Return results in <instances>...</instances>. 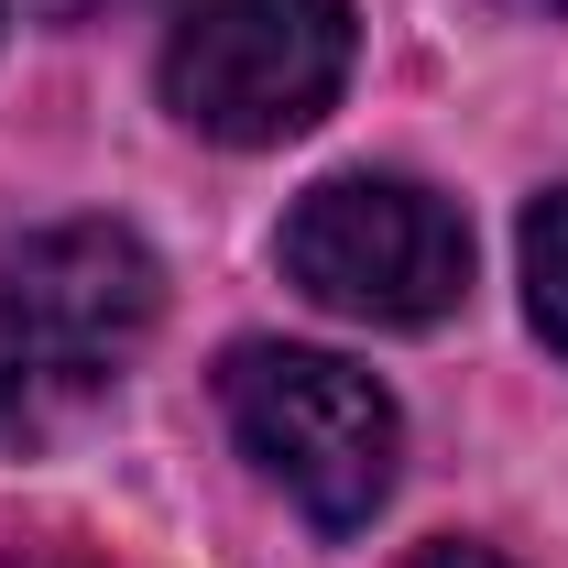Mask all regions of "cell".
Returning <instances> with one entry per match:
<instances>
[{
  "label": "cell",
  "mask_w": 568,
  "mask_h": 568,
  "mask_svg": "<svg viewBox=\"0 0 568 568\" xmlns=\"http://www.w3.org/2000/svg\"><path fill=\"white\" fill-rule=\"evenodd\" d=\"M525 306H536V328L568 351V186L525 209Z\"/></svg>",
  "instance_id": "5"
},
{
  "label": "cell",
  "mask_w": 568,
  "mask_h": 568,
  "mask_svg": "<svg viewBox=\"0 0 568 568\" xmlns=\"http://www.w3.org/2000/svg\"><path fill=\"white\" fill-rule=\"evenodd\" d=\"M405 568H503L493 547H426V558H405Z\"/></svg>",
  "instance_id": "6"
},
{
  "label": "cell",
  "mask_w": 568,
  "mask_h": 568,
  "mask_svg": "<svg viewBox=\"0 0 568 568\" xmlns=\"http://www.w3.org/2000/svg\"><path fill=\"white\" fill-rule=\"evenodd\" d=\"M164 274L132 230L67 219L0 263V426H44L67 394L110 383L153 339Z\"/></svg>",
  "instance_id": "1"
},
{
  "label": "cell",
  "mask_w": 568,
  "mask_h": 568,
  "mask_svg": "<svg viewBox=\"0 0 568 568\" xmlns=\"http://www.w3.org/2000/svg\"><path fill=\"white\" fill-rule=\"evenodd\" d=\"M284 284L361 328H437L470 295V230L416 175H328L284 219Z\"/></svg>",
  "instance_id": "3"
},
{
  "label": "cell",
  "mask_w": 568,
  "mask_h": 568,
  "mask_svg": "<svg viewBox=\"0 0 568 568\" xmlns=\"http://www.w3.org/2000/svg\"><path fill=\"white\" fill-rule=\"evenodd\" d=\"M22 568H88V558H22Z\"/></svg>",
  "instance_id": "7"
},
{
  "label": "cell",
  "mask_w": 568,
  "mask_h": 568,
  "mask_svg": "<svg viewBox=\"0 0 568 568\" xmlns=\"http://www.w3.org/2000/svg\"><path fill=\"white\" fill-rule=\"evenodd\" d=\"M219 405L241 426V448L306 503L328 536H351L383 514L394 459H405V416L394 394L351 372L339 351H284V339H241L219 361Z\"/></svg>",
  "instance_id": "2"
},
{
  "label": "cell",
  "mask_w": 568,
  "mask_h": 568,
  "mask_svg": "<svg viewBox=\"0 0 568 568\" xmlns=\"http://www.w3.org/2000/svg\"><path fill=\"white\" fill-rule=\"evenodd\" d=\"M44 11H99V0H44Z\"/></svg>",
  "instance_id": "8"
},
{
  "label": "cell",
  "mask_w": 568,
  "mask_h": 568,
  "mask_svg": "<svg viewBox=\"0 0 568 568\" xmlns=\"http://www.w3.org/2000/svg\"><path fill=\"white\" fill-rule=\"evenodd\" d=\"M351 77V0H186L164 33V99L186 132L263 153L328 121Z\"/></svg>",
  "instance_id": "4"
},
{
  "label": "cell",
  "mask_w": 568,
  "mask_h": 568,
  "mask_svg": "<svg viewBox=\"0 0 568 568\" xmlns=\"http://www.w3.org/2000/svg\"><path fill=\"white\" fill-rule=\"evenodd\" d=\"M525 11H568V0H525Z\"/></svg>",
  "instance_id": "9"
}]
</instances>
